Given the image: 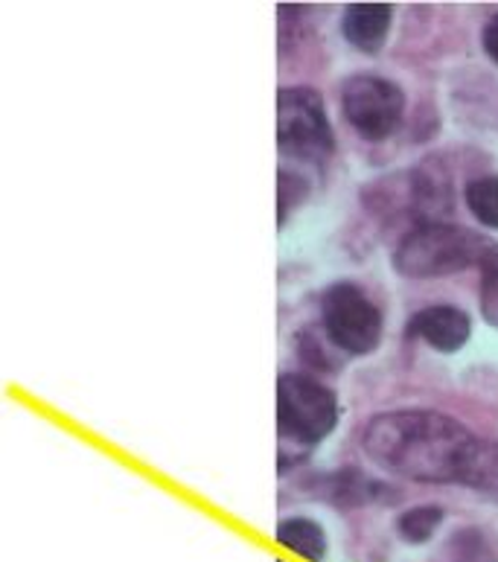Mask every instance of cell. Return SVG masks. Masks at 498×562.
I'll use <instances>...</instances> for the list:
<instances>
[{
	"label": "cell",
	"instance_id": "6da1fadb",
	"mask_svg": "<svg viewBox=\"0 0 498 562\" xmlns=\"http://www.w3.org/2000/svg\"><path fill=\"white\" fill-rule=\"evenodd\" d=\"M362 446L380 470L420 484H466L482 437L455 417L426 408L376 414Z\"/></svg>",
	"mask_w": 498,
	"mask_h": 562
},
{
	"label": "cell",
	"instance_id": "7a4b0ae2",
	"mask_svg": "<svg viewBox=\"0 0 498 562\" xmlns=\"http://www.w3.org/2000/svg\"><path fill=\"white\" fill-rule=\"evenodd\" d=\"M493 245L469 227L426 222L408 231L394 254V269L415 280L449 278L457 271L482 266Z\"/></svg>",
	"mask_w": 498,
	"mask_h": 562
},
{
	"label": "cell",
	"instance_id": "3957f363",
	"mask_svg": "<svg viewBox=\"0 0 498 562\" xmlns=\"http://www.w3.org/2000/svg\"><path fill=\"white\" fill-rule=\"evenodd\" d=\"M278 149L286 158L315 167L336 151L324 97L309 85H288L278 91Z\"/></svg>",
	"mask_w": 498,
	"mask_h": 562
},
{
	"label": "cell",
	"instance_id": "277c9868",
	"mask_svg": "<svg viewBox=\"0 0 498 562\" xmlns=\"http://www.w3.org/2000/svg\"><path fill=\"white\" fill-rule=\"evenodd\" d=\"M338 426L336 391L306 373H283L278 379V428L283 440L301 446L321 443Z\"/></svg>",
	"mask_w": 498,
	"mask_h": 562
},
{
	"label": "cell",
	"instance_id": "5b68a950",
	"mask_svg": "<svg viewBox=\"0 0 498 562\" xmlns=\"http://www.w3.org/2000/svg\"><path fill=\"white\" fill-rule=\"evenodd\" d=\"M324 336L347 356H367L382 341V312L355 283H336L321 294Z\"/></svg>",
	"mask_w": 498,
	"mask_h": 562
},
{
	"label": "cell",
	"instance_id": "8992f818",
	"mask_svg": "<svg viewBox=\"0 0 498 562\" xmlns=\"http://www.w3.org/2000/svg\"><path fill=\"white\" fill-rule=\"evenodd\" d=\"M341 114L364 140H385L403 123L406 93L385 76L353 74L341 82Z\"/></svg>",
	"mask_w": 498,
	"mask_h": 562
},
{
	"label": "cell",
	"instance_id": "52a82bcc",
	"mask_svg": "<svg viewBox=\"0 0 498 562\" xmlns=\"http://www.w3.org/2000/svg\"><path fill=\"white\" fill-rule=\"evenodd\" d=\"M408 336L426 341L431 350L457 352L473 336V321L461 306L434 303V306H426L408 321Z\"/></svg>",
	"mask_w": 498,
	"mask_h": 562
},
{
	"label": "cell",
	"instance_id": "ba28073f",
	"mask_svg": "<svg viewBox=\"0 0 498 562\" xmlns=\"http://www.w3.org/2000/svg\"><path fill=\"white\" fill-rule=\"evenodd\" d=\"M391 21H394V9L388 3H350L341 12V35L355 50L373 56L388 42Z\"/></svg>",
	"mask_w": 498,
	"mask_h": 562
},
{
	"label": "cell",
	"instance_id": "9c48e42d",
	"mask_svg": "<svg viewBox=\"0 0 498 562\" xmlns=\"http://www.w3.org/2000/svg\"><path fill=\"white\" fill-rule=\"evenodd\" d=\"M278 542L309 562H321L327 554V533L318 521L306 519V516H292V519L280 521Z\"/></svg>",
	"mask_w": 498,
	"mask_h": 562
},
{
	"label": "cell",
	"instance_id": "30bf717a",
	"mask_svg": "<svg viewBox=\"0 0 498 562\" xmlns=\"http://www.w3.org/2000/svg\"><path fill=\"white\" fill-rule=\"evenodd\" d=\"M466 207L473 213L484 227L498 231V178L496 176H482L469 181L464 190Z\"/></svg>",
	"mask_w": 498,
	"mask_h": 562
},
{
	"label": "cell",
	"instance_id": "8fae6325",
	"mask_svg": "<svg viewBox=\"0 0 498 562\" xmlns=\"http://www.w3.org/2000/svg\"><path fill=\"white\" fill-rule=\"evenodd\" d=\"M443 525V510H440L438 504H420V507H411L399 516V533L408 542H429L434 537V530Z\"/></svg>",
	"mask_w": 498,
	"mask_h": 562
},
{
	"label": "cell",
	"instance_id": "7c38bea8",
	"mask_svg": "<svg viewBox=\"0 0 498 562\" xmlns=\"http://www.w3.org/2000/svg\"><path fill=\"white\" fill-rule=\"evenodd\" d=\"M466 487H475V490H484V493L498 495V443L482 440Z\"/></svg>",
	"mask_w": 498,
	"mask_h": 562
},
{
	"label": "cell",
	"instance_id": "4fadbf2b",
	"mask_svg": "<svg viewBox=\"0 0 498 562\" xmlns=\"http://www.w3.org/2000/svg\"><path fill=\"white\" fill-rule=\"evenodd\" d=\"M306 199V178L297 176L295 169L278 172V225H286L288 213Z\"/></svg>",
	"mask_w": 498,
	"mask_h": 562
},
{
	"label": "cell",
	"instance_id": "5bb4252c",
	"mask_svg": "<svg viewBox=\"0 0 498 562\" xmlns=\"http://www.w3.org/2000/svg\"><path fill=\"white\" fill-rule=\"evenodd\" d=\"M482 312L484 321L498 329V248L482 260Z\"/></svg>",
	"mask_w": 498,
	"mask_h": 562
},
{
	"label": "cell",
	"instance_id": "9a60e30c",
	"mask_svg": "<svg viewBox=\"0 0 498 562\" xmlns=\"http://www.w3.org/2000/svg\"><path fill=\"white\" fill-rule=\"evenodd\" d=\"M482 47L484 53H487V59H490L493 65H498V12L487 21V24H484Z\"/></svg>",
	"mask_w": 498,
	"mask_h": 562
}]
</instances>
